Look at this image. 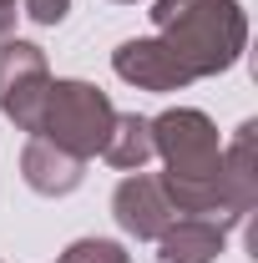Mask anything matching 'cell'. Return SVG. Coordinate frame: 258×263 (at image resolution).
<instances>
[{"label": "cell", "mask_w": 258, "mask_h": 263, "mask_svg": "<svg viewBox=\"0 0 258 263\" xmlns=\"http://www.w3.org/2000/svg\"><path fill=\"white\" fill-rule=\"evenodd\" d=\"M112 122H117V106H112V97L101 91L97 81L56 76L46 86V101H41V117H35L31 137H46L51 147L91 162V157H101V147H106Z\"/></svg>", "instance_id": "3"}, {"label": "cell", "mask_w": 258, "mask_h": 263, "mask_svg": "<svg viewBox=\"0 0 258 263\" xmlns=\"http://www.w3.org/2000/svg\"><path fill=\"white\" fill-rule=\"evenodd\" d=\"M152 147L162 157V187L172 197L177 218H223V187H218V162L223 142L208 111L197 106H167L152 117ZM228 223V218H223Z\"/></svg>", "instance_id": "1"}, {"label": "cell", "mask_w": 258, "mask_h": 263, "mask_svg": "<svg viewBox=\"0 0 258 263\" xmlns=\"http://www.w3.org/2000/svg\"><path fill=\"white\" fill-rule=\"evenodd\" d=\"M15 21H21V0H0V41L15 35Z\"/></svg>", "instance_id": "13"}, {"label": "cell", "mask_w": 258, "mask_h": 263, "mask_svg": "<svg viewBox=\"0 0 258 263\" xmlns=\"http://www.w3.org/2000/svg\"><path fill=\"white\" fill-rule=\"evenodd\" d=\"M218 187H223V218L238 228V223L258 208V122H243L238 137L223 147Z\"/></svg>", "instance_id": "7"}, {"label": "cell", "mask_w": 258, "mask_h": 263, "mask_svg": "<svg viewBox=\"0 0 258 263\" xmlns=\"http://www.w3.org/2000/svg\"><path fill=\"white\" fill-rule=\"evenodd\" d=\"M132 253L117 243V238H76V243H66L61 258L56 263H127Z\"/></svg>", "instance_id": "11"}, {"label": "cell", "mask_w": 258, "mask_h": 263, "mask_svg": "<svg viewBox=\"0 0 258 263\" xmlns=\"http://www.w3.org/2000/svg\"><path fill=\"white\" fill-rule=\"evenodd\" d=\"M21 15L35 26H61L71 15V0H21Z\"/></svg>", "instance_id": "12"}, {"label": "cell", "mask_w": 258, "mask_h": 263, "mask_svg": "<svg viewBox=\"0 0 258 263\" xmlns=\"http://www.w3.org/2000/svg\"><path fill=\"white\" fill-rule=\"evenodd\" d=\"M81 177H86V162L81 157H71L61 147H51L46 137H31L26 147H21V182L41 197H71L81 187Z\"/></svg>", "instance_id": "8"}, {"label": "cell", "mask_w": 258, "mask_h": 263, "mask_svg": "<svg viewBox=\"0 0 258 263\" xmlns=\"http://www.w3.org/2000/svg\"><path fill=\"white\" fill-rule=\"evenodd\" d=\"M152 157H157V147H152V117L117 111V122L106 132V147H101V162H112L117 172H142Z\"/></svg>", "instance_id": "10"}, {"label": "cell", "mask_w": 258, "mask_h": 263, "mask_svg": "<svg viewBox=\"0 0 258 263\" xmlns=\"http://www.w3.org/2000/svg\"><path fill=\"white\" fill-rule=\"evenodd\" d=\"M233 223L223 218H172L157 238V258L162 263H218V253L228 248Z\"/></svg>", "instance_id": "9"}, {"label": "cell", "mask_w": 258, "mask_h": 263, "mask_svg": "<svg viewBox=\"0 0 258 263\" xmlns=\"http://www.w3.org/2000/svg\"><path fill=\"white\" fill-rule=\"evenodd\" d=\"M117 5H137V0H117Z\"/></svg>", "instance_id": "14"}, {"label": "cell", "mask_w": 258, "mask_h": 263, "mask_svg": "<svg viewBox=\"0 0 258 263\" xmlns=\"http://www.w3.org/2000/svg\"><path fill=\"white\" fill-rule=\"evenodd\" d=\"M112 218H117V228L127 238L157 243L162 228L177 218V208H172V197H167L157 172H127L117 182V193H112Z\"/></svg>", "instance_id": "6"}, {"label": "cell", "mask_w": 258, "mask_h": 263, "mask_svg": "<svg viewBox=\"0 0 258 263\" xmlns=\"http://www.w3.org/2000/svg\"><path fill=\"white\" fill-rule=\"evenodd\" d=\"M46 86H51L46 51L35 41H15V35L0 41V117L15 122L21 132H35Z\"/></svg>", "instance_id": "4"}, {"label": "cell", "mask_w": 258, "mask_h": 263, "mask_svg": "<svg viewBox=\"0 0 258 263\" xmlns=\"http://www.w3.org/2000/svg\"><path fill=\"white\" fill-rule=\"evenodd\" d=\"M112 71H117L127 86L157 91V97L193 86V71L177 61V51H172L162 35H132V41H122V46L112 51Z\"/></svg>", "instance_id": "5"}, {"label": "cell", "mask_w": 258, "mask_h": 263, "mask_svg": "<svg viewBox=\"0 0 258 263\" xmlns=\"http://www.w3.org/2000/svg\"><path fill=\"white\" fill-rule=\"evenodd\" d=\"M152 26L193 71V81L233 71L248 51V15L238 0H157Z\"/></svg>", "instance_id": "2"}]
</instances>
